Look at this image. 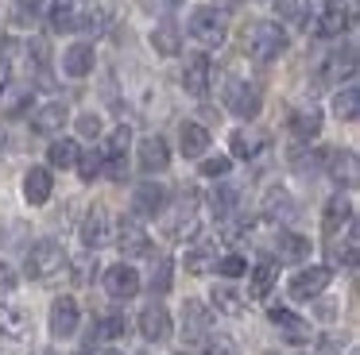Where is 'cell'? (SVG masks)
Wrapping results in <instances>:
<instances>
[{"label":"cell","instance_id":"16","mask_svg":"<svg viewBox=\"0 0 360 355\" xmlns=\"http://www.w3.org/2000/svg\"><path fill=\"white\" fill-rule=\"evenodd\" d=\"M82 243H86L89 251H97V247L109 243V213H105L101 205L89 208V216L82 220Z\"/></svg>","mask_w":360,"mask_h":355},{"label":"cell","instance_id":"20","mask_svg":"<svg viewBox=\"0 0 360 355\" xmlns=\"http://www.w3.org/2000/svg\"><path fill=\"white\" fill-rule=\"evenodd\" d=\"M94 43H74V46H66V54H63V69L70 77H86V74H94Z\"/></svg>","mask_w":360,"mask_h":355},{"label":"cell","instance_id":"21","mask_svg":"<svg viewBox=\"0 0 360 355\" xmlns=\"http://www.w3.org/2000/svg\"><path fill=\"white\" fill-rule=\"evenodd\" d=\"M179 147H182V154L186 159H202L205 151H210V131L202 128V123H182V131H179Z\"/></svg>","mask_w":360,"mask_h":355},{"label":"cell","instance_id":"37","mask_svg":"<svg viewBox=\"0 0 360 355\" xmlns=\"http://www.w3.org/2000/svg\"><path fill=\"white\" fill-rule=\"evenodd\" d=\"M259 147H264L259 135H252V131H233V154L236 159H256Z\"/></svg>","mask_w":360,"mask_h":355},{"label":"cell","instance_id":"3","mask_svg":"<svg viewBox=\"0 0 360 355\" xmlns=\"http://www.w3.org/2000/svg\"><path fill=\"white\" fill-rule=\"evenodd\" d=\"M329 278H333V270H329V267H306V270H298V274L287 282V290H290V297H295V301H314L329 286Z\"/></svg>","mask_w":360,"mask_h":355},{"label":"cell","instance_id":"47","mask_svg":"<svg viewBox=\"0 0 360 355\" xmlns=\"http://www.w3.org/2000/svg\"><path fill=\"white\" fill-rule=\"evenodd\" d=\"M78 131L82 135H101V116H94V112H86V116H78Z\"/></svg>","mask_w":360,"mask_h":355},{"label":"cell","instance_id":"12","mask_svg":"<svg viewBox=\"0 0 360 355\" xmlns=\"http://www.w3.org/2000/svg\"><path fill=\"white\" fill-rule=\"evenodd\" d=\"M51 193H55V178H51L47 166H32L24 174V197L27 205H47Z\"/></svg>","mask_w":360,"mask_h":355},{"label":"cell","instance_id":"5","mask_svg":"<svg viewBox=\"0 0 360 355\" xmlns=\"http://www.w3.org/2000/svg\"><path fill=\"white\" fill-rule=\"evenodd\" d=\"M190 35L202 46H221L225 43V20H221L213 8H198V12L190 15Z\"/></svg>","mask_w":360,"mask_h":355},{"label":"cell","instance_id":"49","mask_svg":"<svg viewBox=\"0 0 360 355\" xmlns=\"http://www.w3.org/2000/svg\"><path fill=\"white\" fill-rule=\"evenodd\" d=\"M8 77H12L8 62H0V97H4V89H8Z\"/></svg>","mask_w":360,"mask_h":355},{"label":"cell","instance_id":"4","mask_svg":"<svg viewBox=\"0 0 360 355\" xmlns=\"http://www.w3.org/2000/svg\"><path fill=\"white\" fill-rule=\"evenodd\" d=\"M167 236L171 239L198 236V193H186V197L174 205V213L167 216Z\"/></svg>","mask_w":360,"mask_h":355},{"label":"cell","instance_id":"36","mask_svg":"<svg viewBox=\"0 0 360 355\" xmlns=\"http://www.w3.org/2000/svg\"><path fill=\"white\" fill-rule=\"evenodd\" d=\"M271 286H275V262H259L252 270V297H267Z\"/></svg>","mask_w":360,"mask_h":355},{"label":"cell","instance_id":"19","mask_svg":"<svg viewBox=\"0 0 360 355\" xmlns=\"http://www.w3.org/2000/svg\"><path fill=\"white\" fill-rule=\"evenodd\" d=\"M275 255H279V262H302L310 259V239L298 236V232H279L275 236Z\"/></svg>","mask_w":360,"mask_h":355},{"label":"cell","instance_id":"15","mask_svg":"<svg viewBox=\"0 0 360 355\" xmlns=\"http://www.w3.org/2000/svg\"><path fill=\"white\" fill-rule=\"evenodd\" d=\"M167 166H171V151H167V143L159 135H148L140 143V170L143 174H163Z\"/></svg>","mask_w":360,"mask_h":355},{"label":"cell","instance_id":"29","mask_svg":"<svg viewBox=\"0 0 360 355\" xmlns=\"http://www.w3.org/2000/svg\"><path fill=\"white\" fill-rule=\"evenodd\" d=\"M236 201H240V193L233 189V185H217V189L210 193V208L217 220H229V216L236 213Z\"/></svg>","mask_w":360,"mask_h":355},{"label":"cell","instance_id":"34","mask_svg":"<svg viewBox=\"0 0 360 355\" xmlns=\"http://www.w3.org/2000/svg\"><path fill=\"white\" fill-rule=\"evenodd\" d=\"M109 20H112V8L109 4H97V8H89L86 15H78V27L89 31V35H101V31L109 27Z\"/></svg>","mask_w":360,"mask_h":355},{"label":"cell","instance_id":"44","mask_svg":"<svg viewBox=\"0 0 360 355\" xmlns=\"http://www.w3.org/2000/svg\"><path fill=\"white\" fill-rule=\"evenodd\" d=\"M213 267H217V274H225V278H240L244 270H248V262H244L240 255H225V259H217Z\"/></svg>","mask_w":360,"mask_h":355},{"label":"cell","instance_id":"48","mask_svg":"<svg viewBox=\"0 0 360 355\" xmlns=\"http://www.w3.org/2000/svg\"><path fill=\"white\" fill-rule=\"evenodd\" d=\"M16 282H20V278H16V270H12L8 262L0 259V293H8V290H16Z\"/></svg>","mask_w":360,"mask_h":355},{"label":"cell","instance_id":"43","mask_svg":"<svg viewBox=\"0 0 360 355\" xmlns=\"http://www.w3.org/2000/svg\"><path fill=\"white\" fill-rule=\"evenodd\" d=\"M101 151H89V154H78V174L86 178V182H94L97 174H101Z\"/></svg>","mask_w":360,"mask_h":355},{"label":"cell","instance_id":"18","mask_svg":"<svg viewBox=\"0 0 360 355\" xmlns=\"http://www.w3.org/2000/svg\"><path fill=\"white\" fill-rule=\"evenodd\" d=\"M210 309L202 301H186L182 305V328H186V340H205L210 336Z\"/></svg>","mask_w":360,"mask_h":355},{"label":"cell","instance_id":"7","mask_svg":"<svg viewBox=\"0 0 360 355\" xmlns=\"http://www.w3.org/2000/svg\"><path fill=\"white\" fill-rule=\"evenodd\" d=\"M225 105L233 108L240 120H256V116H259V105H264V97H259V89H256V85H248V81H229Z\"/></svg>","mask_w":360,"mask_h":355},{"label":"cell","instance_id":"35","mask_svg":"<svg viewBox=\"0 0 360 355\" xmlns=\"http://www.w3.org/2000/svg\"><path fill=\"white\" fill-rule=\"evenodd\" d=\"M213 305H217L225 316H240L244 313V297L233 290V286H217V290H213Z\"/></svg>","mask_w":360,"mask_h":355},{"label":"cell","instance_id":"1","mask_svg":"<svg viewBox=\"0 0 360 355\" xmlns=\"http://www.w3.org/2000/svg\"><path fill=\"white\" fill-rule=\"evenodd\" d=\"M244 46H248V54L256 62H271V58H279V54L287 51V35H283L279 23L259 20V23H252V31L244 35Z\"/></svg>","mask_w":360,"mask_h":355},{"label":"cell","instance_id":"38","mask_svg":"<svg viewBox=\"0 0 360 355\" xmlns=\"http://www.w3.org/2000/svg\"><path fill=\"white\" fill-rule=\"evenodd\" d=\"M51 27L55 31H78V12H74L66 0H58V4L51 8Z\"/></svg>","mask_w":360,"mask_h":355},{"label":"cell","instance_id":"27","mask_svg":"<svg viewBox=\"0 0 360 355\" xmlns=\"http://www.w3.org/2000/svg\"><path fill=\"white\" fill-rule=\"evenodd\" d=\"M295 201H290V193L287 189H267V197H264V216H271V220H290L295 216Z\"/></svg>","mask_w":360,"mask_h":355},{"label":"cell","instance_id":"17","mask_svg":"<svg viewBox=\"0 0 360 355\" xmlns=\"http://www.w3.org/2000/svg\"><path fill=\"white\" fill-rule=\"evenodd\" d=\"M66 120H70V108H66L63 100H51V105H43L39 112L32 116V131H39V135H55V131H63Z\"/></svg>","mask_w":360,"mask_h":355},{"label":"cell","instance_id":"13","mask_svg":"<svg viewBox=\"0 0 360 355\" xmlns=\"http://www.w3.org/2000/svg\"><path fill=\"white\" fill-rule=\"evenodd\" d=\"M167 208V189L155 182H143L136 185V197H132V213L136 216H159Z\"/></svg>","mask_w":360,"mask_h":355},{"label":"cell","instance_id":"26","mask_svg":"<svg viewBox=\"0 0 360 355\" xmlns=\"http://www.w3.org/2000/svg\"><path fill=\"white\" fill-rule=\"evenodd\" d=\"M321 224H326L329 236H337V228H349V224H352V201L349 197H333L326 205V220H321Z\"/></svg>","mask_w":360,"mask_h":355},{"label":"cell","instance_id":"32","mask_svg":"<svg viewBox=\"0 0 360 355\" xmlns=\"http://www.w3.org/2000/svg\"><path fill=\"white\" fill-rule=\"evenodd\" d=\"M345 27H349V12H345V4L341 8H326V12H321V20H318V35L321 39H337Z\"/></svg>","mask_w":360,"mask_h":355},{"label":"cell","instance_id":"33","mask_svg":"<svg viewBox=\"0 0 360 355\" xmlns=\"http://www.w3.org/2000/svg\"><path fill=\"white\" fill-rule=\"evenodd\" d=\"M213 262H217V251H213L210 243H198V247H190V251H186V270H190V274H210Z\"/></svg>","mask_w":360,"mask_h":355},{"label":"cell","instance_id":"6","mask_svg":"<svg viewBox=\"0 0 360 355\" xmlns=\"http://www.w3.org/2000/svg\"><path fill=\"white\" fill-rule=\"evenodd\" d=\"M101 282H105V293H109L112 301H128V297H136V293H140V274H136L128 262H117V267H109Z\"/></svg>","mask_w":360,"mask_h":355},{"label":"cell","instance_id":"14","mask_svg":"<svg viewBox=\"0 0 360 355\" xmlns=\"http://www.w3.org/2000/svg\"><path fill=\"white\" fill-rule=\"evenodd\" d=\"M140 332H143V340H151V344H163V340L171 336V313H167L163 305H148L140 313Z\"/></svg>","mask_w":360,"mask_h":355},{"label":"cell","instance_id":"24","mask_svg":"<svg viewBox=\"0 0 360 355\" xmlns=\"http://www.w3.org/2000/svg\"><path fill=\"white\" fill-rule=\"evenodd\" d=\"M329 174H333V182H341V185H356V178H360V170H356V154L352 151H337V154H329Z\"/></svg>","mask_w":360,"mask_h":355},{"label":"cell","instance_id":"23","mask_svg":"<svg viewBox=\"0 0 360 355\" xmlns=\"http://www.w3.org/2000/svg\"><path fill=\"white\" fill-rule=\"evenodd\" d=\"M318 131H321V112L318 108H298V112H290V135L295 139L310 143Z\"/></svg>","mask_w":360,"mask_h":355},{"label":"cell","instance_id":"41","mask_svg":"<svg viewBox=\"0 0 360 355\" xmlns=\"http://www.w3.org/2000/svg\"><path fill=\"white\" fill-rule=\"evenodd\" d=\"M128 143H132V131H128V128H117V131H112V135H109V143H105V159H120V154H128Z\"/></svg>","mask_w":360,"mask_h":355},{"label":"cell","instance_id":"10","mask_svg":"<svg viewBox=\"0 0 360 355\" xmlns=\"http://www.w3.org/2000/svg\"><path fill=\"white\" fill-rule=\"evenodd\" d=\"M74 332H78V301L74 297H55V305H51V336L70 340Z\"/></svg>","mask_w":360,"mask_h":355},{"label":"cell","instance_id":"25","mask_svg":"<svg viewBox=\"0 0 360 355\" xmlns=\"http://www.w3.org/2000/svg\"><path fill=\"white\" fill-rule=\"evenodd\" d=\"M151 46H155L159 54H167V58H174V54L182 51V31L174 27L171 20H163L155 31H151Z\"/></svg>","mask_w":360,"mask_h":355},{"label":"cell","instance_id":"22","mask_svg":"<svg viewBox=\"0 0 360 355\" xmlns=\"http://www.w3.org/2000/svg\"><path fill=\"white\" fill-rule=\"evenodd\" d=\"M27 328H32V321H27V313L20 305H0V336L4 340H24Z\"/></svg>","mask_w":360,"mask_h":355},{"label":"cell","instance_id":"45","mask_svg":"<svg viewBox=\"0 0 360 355\" xmlns=\"http://www.w3.org/2000/svg\"><path fill=\"white\" fill-rule=\"evenodd\" d=\"M229 166H233V159H229V154H217V159H205L202 162V174L205 178H225Z\"/></svg>","mask_w":360,"mask_h":355},{"label":"cell","instance_id":"28","mask_svg":"<svg viewBox=\"0 0 360 355\" xmlns=\"http://www.w3.org/2000/svg\"><path fill=\"white\" fill-rule=\"evenodd\" d=\"M78 143L74 139H55L51 143V151H47V162L51 166H58V170H70V166H78Z\"/></svg>","mask_w":360,"mask_h":355},{"label":"cell","instance_id":"11","mask_svg":"<svg viewBox=\"0 0 360 355\" xmlns=\"http://www.w3.org/2000/svg\"><path fill=\"white\" fill-rule=\"evenodd\" d=\"M267 316H271V324H275V328H279L283 336L290 340V344H310V324H306L298 313H290V309L275 305Z\"/></svg>","mask_w":360,"mask_h":355},{"label":"cell","instance_id":"9","mask_svg":"<svg viewBox=\"0 0 360 355\" xmlns=\"http://www.w3.org/2000/svg\"><path fill=\"white\" fill-rule=\"evenodd\" d=\"M210 81H213V66L205 54H190L186 58V69H182V85H186L190 97H205L210 93Z\"/></svg>","mask_w":360,"mask_h":355},{"label":"cell","instance_id":"2","mask_svg":"<svg viewBox=\"0 0 360 355\" xmlns=\"http://www.w3.org/2000/svg\"><path fill=\"white\" fill-rule=\"evenodd\" d=\"M63 267H66V251H63V243H55V239H39V243H32L27 262H24L27 278H35V282L55 278Z\"/></svg>","mask_w":360,"mask_h":355},{"label":"cell","instance_id":"39","mask_svg":"<svg viewBox=\"0 0 360 355\" xmlns=\"http://www.w3.org/2000/svg\"><path fill=\"white\" fill-rule=\"evenodd\" d=\"M171 274H174V262L167 259V255H159L155 267H151V290L167 293V290H171Z\"/></svg>","mask_w":360,"mask_h":355},{"label":"cell","instance_id":"46","mask_svg":"<svg viewBox=\"0 0 360 355\" xmlns=\"http://www.w3.org/2000/svg\"><path fill=\"white\" fill-rule=\"evenodd\" d=\"M205 340H210V355H240L233 336H205Z\"/></svg>","mask_w":360,"mask_h":355},{"label":"cell","instance_id":"40","mask_svg":"<svg viewBox=\"0 0 360 355\" xmlns=\"http://www.w3.org/2000/svg\"><path fill=\"white\" fill-rule=\"evenodd\" d=\"M271 8H275L279 20H290V23H302L306 20V4H302V0H271Z\"/></svg>","mask_w":360,"mask_h":355},{"label":"cell","instance_id":"31","mask_svg":"<svg viewBox=\"0 0 360 355\" xmlns=\"http://www.w3.org/2000/svg\"><path fill=\"white\" fill-rule=\"evenodd\" d=\"M352 74H356V46H345L341 54H333V58L326 62V77H333V81L352 77Z\"/></svg>","mask_w":360,"mask_h":355},{"label":"cell","instance_id":"50","mask_svg":"<svg viewBox=\"0 0 360 355\" xmlns=\"http://www.w3.org/2000/svg\"><path fill=\"white\" fill-rule=\"evenodd\" d=\"M101 355H124V351H101Z\"/></svg>","mask_w":360,"mask_h":355},{"label":"cell","instance_id":"53","mask_svg":"<svg viewBox=\"0 0 360 355\" xmlns=\"http://www.w3.org/2000/svg\"><path fill=\"white\" fill-rule=\"evenodd\" d=\"M182 355H186V351H182Z\"/></svg>","mask_w":360,"mask_h":355},{"label":"cell","instance_id":"52","mask_svg":"<svg viewBox=\"0 0 360 355\" xmlns=\"http://www.w3.org/2000/svg\"><path fill=\"white\" fill-rule=\"evenodd\" d=\"M171 4H179V0H171Z\"/></svg>","mask_w":360,"mask_h":355},{"label":"cell","instance_id":"51","mask_svg":"<svg viewBox=\"0 0 360 355\" xmlns=\"http://www.w3.org/2000/svg\"><path fill=\"white\" fill-rule=\"evenodd\" d=\"M43 355H55V351H43Z\"/></svg>","mask_w":360,"mask_h":355},{"label":"cell","instance_id":"30","mask_svg":"<svg viewBox=\"0 0 360 355\" xmlns=\"http://www.w3.org/2000/svg\"><path fill=\"white\" fill-rule=\"evenodd\" d=\"M333 112H337V120H356V116H360V89H356V85H345V89L341 93H337V97H333Z\"/></svg>","mask_w":360,"mask_h":355},{"label":"cell","instance_id":"8","mask_svg":"<svg viewBox=\"0 0 360 355\" xmlns=\"http://www.w3.org/2000/svg\"><path fill=\"white\" fill-rule=\"evenodd\" d=\"M117 243H120V251H124V259H143V255L151 251L148 228H140V220H132V216H124V220L117 224Z\"/></svg>","mask_w":360,"mask_h":355},{"label":"cell","instance_id":"42","mask_svg":"<svg viewBox=\"0 0 360 355\" xmlns=\"http://www.w3.org/2000/svg\"><path fill=\"white\" fill-rule=\"evenodd\" d=\"M128 332V321L124 316H101V324H97V340H117Z\"/></svg>","mask_w":360,"mask_h":355}]
</instances>
